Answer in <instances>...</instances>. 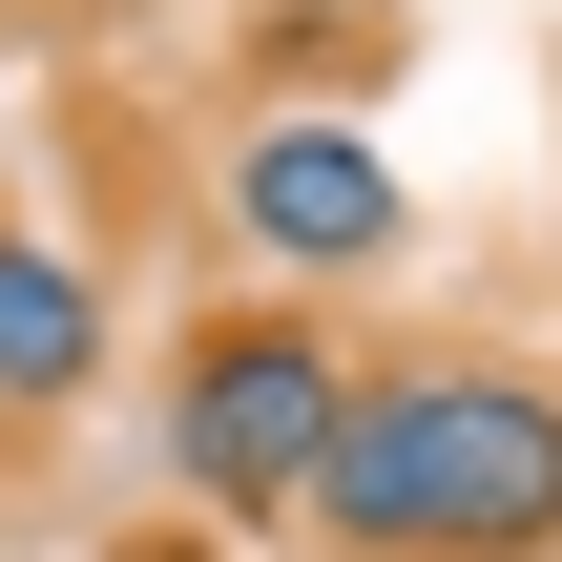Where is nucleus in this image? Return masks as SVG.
<instances>
[{
	"instance_id": "nucleus-1",
	"label": "nucleus",
	"mask_w": 562,
	"mask_h": 562,
	"mask_svg": "<svg viewBox=\"0 0 562 562\" xmlns=\"http://www.w3.org/2000/svg\"><path fill=\"white\" fill-rule=\"evenodd\" d=\"M334 562H562V375L521 355H375L313 480Z\"/></svg>"
},
{
	"instance_id": "nucleus-3",
	"label": "nucleus",
	"mask_w": 562,
	"mask_h": 562,
	"mask_svg": "<svg viewBox=\"0 0 562 562\" xmlns=\"http://www.w3.org/2000/svg\"><path fill=\"white\" fill-rule=\"evenodd\" d=\"M229 229H250L271 292H355V271H396L417 188H396L375 125H334V104H250V125H229Z\"/></svg>"
},
{
	"instance_id": "nucleus-4",
	"label": "nucleus",
	"mask_w": 562,
	"mask_h": 562,
	"mask_svg": "<svg viewBox=\"0 0 562 562\" xmlns=\"http://www.w3.org/2000/svg\"><path fill=\"white\" fill-rule=\"evenodd\" d=\"M83 375H104V271L42 250V229H0V417H63Z\"/></svg>"
},
{
	"instance_id": "nucleus-2",
	"label": "nucleus",
	"mask_w": 562,
	"mask_h": 562,
	"mask_svg": "<svg viewBox=\"0 0 562 562\" xmlns=\"http://www.w3.org/2000/svg\"><path fill=\"white\" fill-rule=\"evenodd\" d=\"M355 334L313 313V292H229L188 355H167V459H188V501L209 521H313V480H334V438H355Z\"/></svg>"
}]
</instances>
